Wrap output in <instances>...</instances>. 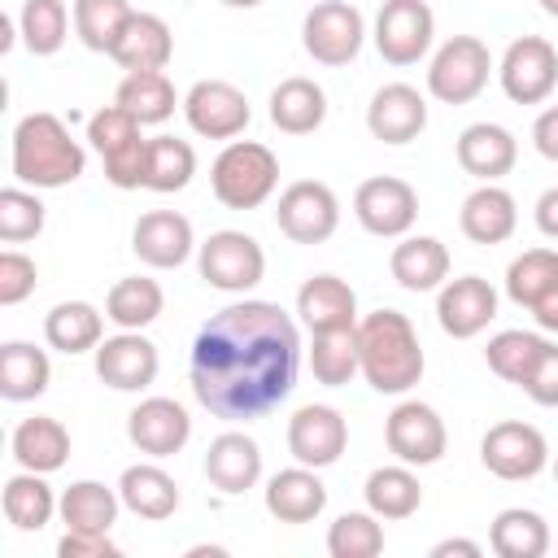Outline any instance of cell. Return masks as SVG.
Segmentation results:
<instances>
[{
	"instance_id": "8d00e7d4",
	"label": "cell",
	"mask_w": 558,
	"mask_h": 558,
	"mask_svg": "<svg viewBox=\"0 0 558 558\" xmlns=\"http://www.w3.org/2000/svg\"><path fill=\"white\" fill-rule=\"evenodd\" d=\"M366 510H375L379 519H410L423 506V484L405 462L392 466H375L366 475Z\"/></svg>"
},
{
	"instance_id": "9a60e30c",
	"label": "cell",
	"mask_w": 558,
	"mask_h": 558,
	"mask_svg": "<svg viewBox=\"0 0 558 558\" xmlns=\"http://www.w3.org/2000/svg\"><path fill=\"white\" fill-rule=\"evenodd\" d=\"M183 118L205 140H235L253 122L248 96L227 78H201L183 96Z\"/></svg>"
},
{
	"instance_id": "8fae6325",
	"label": "cell",
	"mask_w": 558,
	"mask_h": 558,
	"mask_svg": "<svg viewBox=\"0 0 558 558\" xmlns=\"http://www.w3.org/2000/svg\"><path fill=\"white\" fill-rule=\"evenodd\" d=\"M436 39V13L427 0H384L375 13V48L388 65H414Z\"/></svg>"
},
{
	"instance_id": "f546056e",
	"label": "cell",
	"mask_w": 558,
	"mask_h": 558,
	"mask_svg": "<svg viewBox=\"0 0 558 558\" xmlns=\"http://www.w3.org/2000/svg\"><path fill=\"white\" fill-rule=\"evenodd\" d=\"M118 497H122V506H126L131 514L153 519V523H161V519H170V514L179 510V484H174V475L161 471L157 462H135V466H126L122 480H118Z\"/></svg>"
},
{
	"instance_id": "f5cc1de1",
	"label": "cell",
	"mask_w": 558,
	"mask_h": 558,
	"mask_svg": "<svg viewBox=\"0 0 558 558\" xmlns=\"http://www.w3.org/2000/svg\"><path fill=\"white\" fill-rule=\"evenodd\" d=\"M532 218H536L541 235L558 240V187H545V192L536 196V209H532Z\"/></svg>"
},
{
	"instance_id": "4dcf8cb0",
	"label": "cell",
	"mask_w": 558,
	"mask_h": 558,
	"mask_svg": "<svg viewBox=\"0 0 558 558\" xmlns=\"http://www.w3.org/2000/svg\"><path fill=\"white\" fill-rule=\"evenodd\" d=\"M270 122L283 131V135H310L327 122V92L314 83V78H283L275 92H270Z\"/></svg>"
},
{
	"instance_id": "ee69618b",
	"label": "cell",
	"mask_w": 558,
	"mask_h": 558,
	"mask_svg": "<svg viewBox=\"0 0 558 558\" xmlns=\"http://www.w3.org/2000/svg\"><path fill=\"white\" fill-rule=\"evenodd\" d=\"M131 0H74V35L83 39V48L105 52L113 48V39L122 35V26L131 22Z\"/></svg>"
},
{
	"instance_id": "11a10c76",
	"label": "cell",
	"mask_w": 558,
	"mask_h": 558,
	"mask_svg": "<svg viewBox=\"0 0 558 558\" xmlns=\"http://www.w3.org/2000/svg\"><path fill=\"white\" fill-rule=\"evenodd\" d=\"M449 554H462V558H480V541H462V536H449V541H436L432 545V558H449Z\"/></svg>"
},
{
	"instance_id": "ac0fdd59",
	"label": "cell",
	"mask_w": 558,
	"mask_h": 558,
	"mask_svg": "<svg viewBox=\"0 0 558 558\" xmlns=\"http://www.w3.org/2000/svg\"><path fill=\"white\" fill-rule=\"evenodd\" d=\"M157 371H161L157 344L140 331H118L96 344V375L113 392H144L157 379Z\"/></svg>"
},
{
	"instance_id": "ba28073f",
	"label": "cell",
	"mask_w": 558,
	"mask_h": 558,
	"mask_svg": "<svg viewBox=\"0 0 558 558\" xmlns=\"http://www.w3.org/2000/svg\"><path fill=\"white\" fill-rule=\"evenodd\" d=\"M201 279L218 292H248L266 275V253L248 231H214L205 244H196Z\"/></svg>"
},
{
	"instance_id": "d590c367",
	"label": "cell",
	"mask_w": 558,
	"mask_h": 558,
	"mask_svg": "<svg viewBox=\"0 0 558 558\" xmlns=\"http://www.w3.org/2000/svg\"><path fill=\"white\" fill-rule=\"evenodd\" d=\"M488 545L497 558H545L554 536H549V523L536 514V510H523V506H510L493 519L488 527Z\"/></svg>"
},
{
	"instance_id": "c3c4849f",
	"label": "cell",
	"mask_w": 558,
	"mask_h": 558,
	"mask_svg": "<svg viewBox=\"0 0 558 558\" xmlns=\"http://www.w3.org/2000/svg\"><path fill=\"white\" fill-rule=\"evenodd\" d=\"M35 279H39V270L26 253H17V248L0 253V305H22L35 292Z\"/></svg>"
},
{
	"instance_id": "44dd1931",
	"label": "cell",
	"mask_w": 558,
	"mask_h": 558,
	"mask_svg": "<svg viewBox=\"0 0 558 558\" xmlns=\"http://www.w3.org/2000/svg\"><path fill=\"white\" fill-rule=\"evenodd\" d=\"M427 126V100L410 83H384L366 105V131L379 144H410Z\"/></svg>"
},
{
	"instance_id": "836d02e7",
	"label": "cell",
	"mask_w": 558,
	"mask_h": 558,
	"mask_svg": "<svg viewBox=\"0 0 558 558\" xmlns=\"http://www.w3.org/2000/svg\"><path fill=\"white\" fill-rule=\"evenodd\" d=\"M166 310V292L157 279L148 275H126L109 288L105 296V318L118 327V331H144L148 323H157Z\"/></svg>"
},
{
	"instance_id": "9c48e42d",
	"label": "cell",
	"mask_w": 558,
	"mask_h": 558,
	"mask_svg": "<svg viewBox=\"0 0 558 558\" xmlns=\"http://www.w3.org/2000/svg\"><path fill=\"white\" fill-rule=\"evenodd\" d=\"M275 222L292 244H323L340 227V201L327 183L318 179H296L279 192Z\"/></svg>"
},
{
	"instance_id": "f6af8a7d",
	"label": "cell",
	"mask_w": 558,
	"mask_h": 558,
	"mask_svg": "<svg viewBox=\"0 0 558 558\" xmlns=\"http://www.w3.org/2000/svg\"><path fill=\"white\" fill-rule=\"evenodd\" d=\"M541 349H545V336L510 327V331H497V336L488 340L484 362H488V371L501 375L506 384H523V375L532 371V362L541 357Z\"/></svg>"
},
{
	"instance_id": "603a6c76",
	"label": "cell",
	"mask_w": 558,
	"mask_h": 558,
	"mask_svg": "<svg viewBox=\"0 0 558 558\" xmlns=\"http://www.w3.org/2000/svg\"><path fill=\"white\" fill-rule=\"evenodd\" d=\"M296 314L310 331H349L357 327V292L340 275H310L296 292Z\"/></svg>"
},
{
	"instance_id": "7402d4cb",
	"label": "cell",
	"mask_w": 558,
	"mask_h": 558,
	"mask_svg": "<svg viewBox=\"0 0 558 558\" xmlns=\"http://www.w3.org/2000/svg\"><path fill=\"white\" fill-rule=\"evenodd\" d=\"M514 161H519V140L501 122H471L458 135V166L480 183L506 179Z\"/></svg>"
},
{
	"instance_id": "e0dca14e",
	"label": "cell",
	"mask_w": 558,
	"mask_h": 558,
	"mask_svg": "<svg viewBox=\"0 0 558 558\" xmlns=\"http://www.w3.org/2000/svg\"><path fill=\"white\" fill-rule=\"evenodd\" d=\"M497 318V288L480 275H458L436 288V323L453 340L480 336Z\"/></svg>"
},
{
	"instance_id": "74e56055",
	"label": "cell",
	"mask_w": 558,
	"mask_h": 558,
	"mask_svg": "<svg viewBox=\"0 0 558 558\" xmlns=\"http://www.w3.org/2000/svg\"><path fill=\"white\" fill-rule=\"evenodd\" d=\"M113 105H122L140 126H157L174 113L179 96H174V83L166 78V70H144V74H126L118 83Z\"/></svg>"
},
{
	"instance_id": "3957f363",
	"label": "cell",
	"mask_w": 558,
	"mask_h": 558,
	"mask_svg": "<svg viewBox=\"0 0 558 558\" xmlns=\"http://www.w3.org/2000/svg\"><path fill=\"white\" fill-rule=\"evenodd\" d=\"M87 170L83 144L57 113H26L13 126V179L22 187H65Z\"/></svg>"
},
{
	"instance_id": "b9f144b4",
	"label": "cell",
	"mask_w": 558,
	"mask_h": 558,
	"mask_svg": "<svg viewBox=\"0 0 558 558\" xmlns=\"http://www.w3.org/2000/svg\"><path fill=\"white\" fill-rule=\"evenodd\" d=\"M310 371L323 388H344L362 366H357V327L349 331H314L310 344Z\"/></svg>"
},
{
	"instance_id": "816d5d0a",
	"label": "cell",
	"mask_w": 558,
	"mask_h": 558,
	"mask_svg": "<svg viewBox=\"0 0 558 558\" xmlns=\"http://www.w3.org/2000/svg\"><path fill=\"white\" fill-rule=\"evenodd\" d=\"M532 144H536V153H541L545 161H558V105H549V109L536 113V122H532Z\"/></svg>"
},
{
	"instance_id": "bcb514c9",
	"label": "cell",
	"mask_w": 558,
	"mask_h": 558,
	"mask_svg": "<svg viewBox=\"0 0 558 558\" xmlns=\"http://www.w3.org/2000/svg\"><path fill=\"white\" fill-rule=\"evenodd\" d=\"M384 549V527L375 510H349L327 527L331 558H375Z\"/></svg>"
},
{
	"instance_id": "f35d334b",
	"label": "cell",
	"mask_w": 558,
	"mask_h": 558,
	"mask_svg": "<svg viewBox=\"0 0 558 558\" xmlns=\"http://www.w3.org/2000/svg\"><path fill=\"white\" fill-rule=\"evenodd\" d=\"M57 501L61 497H52V488H48V480L39 475V471H17V475H9L4 480V519L17 527V532H39V527H48V519L57 514Z\"/></svg>"
},
{
	"instance_id": "db71d44e",
	"label": "cell",
	"mask_w": 558,
	"mask_h": 558,
	"mask_svg": "<svg viewBox=\"0 0 558 558\" xmlns=\"http://www.w3.org/2000/svg\"><path fill=\"white\" fill-rule=\"evenodd\" d=\"M532 318H536V327H541V331H554V336H558V283H554V288L532 305Z\"/></svg>"
},
{
	"instance_id": "4316f807",
	"label": "cell",
	"mask_w": 558,
	"mask_h": 558,
	"mask_svg": "<svg viewBox=\"0 0 558 558\" xmlns=\"http://www.w3.org/2000/svg\"><path fill=\"white\" fill-rule=\"evenodd\" d=\"M458 227H462V235H466L471 244H501V240H510L514 227H519V205H514V196H510L506 187L480 183V187L462 201Z\"/></svg>"
},
{
	"instance_id": "484cf974",
	"label": "cell",
	"mask_w": 558,
	"mask_h": 558,
	"mask_svg": "<svg viewBox=\"0 0 558 558\" xmlns=\"http://www.w3.org/2000/svg\"><path fill=\"white\" fill-rule=\"evenodd\" d=\"M266 510L279 519V523H310L327 510V484L318 480L314 466H288V471H275L266 480Z\"/></svg>"
},
{
	"instance_id": "ab89813d",
	"label": "cell",
	"mask_w": 558,
	"mask_h": 558,
	"mask_svg": "<svg viewBox=\"0 0 558 558\" xmlns=\"http://www.w3.org/2000/svg\"><path fill=\"white\" fill-rule=\"evenodd\" d=\"M196 174V148L174 135H153L148 140V161H144V187L148 192H183Z\"/></svg>"
},
{
	"instance_id": "52a82bcc",
	"label": "cell",
	"mask_w": 558,
	"mask_h": 558,
	"mask_svg": "<svg viewBox=\"0 0 558 558\" xmlns=\"http://www.w3.org/2000/svg\"><path fill=\"white\" fill-rule=\"evenodd\" d=\"M301 44L318 65H349L366 44V17L349 0H318L301 22Z\"/></svg>"
},
{
	"instance_id": "8992f818",
	"label": "cell",
	"mask_w": 558,
	"mask_h": 558,
	"mask_svg": "<svg viewBox=\"0 0 558 558\" xmlns=\"http://www.w3.org/2000/svg\"><path fill=\"white\" fill-rule=\"evenodd\" d=\"M493 74V52L484 39L475 35H453L436 48L432 65H427V92L440 105H471Z\"/></svg>"
},
{
	"instance_id": "d6a6232c",
	"label": "cell",
	"mask_w": 558,
	"mask_h": 558,
	"mask_svg": "<svg viewBox=\"0 0 558 558\" xmlns=\"http://www.w3.org/2000/svg\"><path fill=\"white\" fill-rule=\"evenodd\" d=\"M118 488L100 484V480H74L61 501H57V514L65 523V532H109L118 523Z\"/></svg>"
},
{
	"instance_id": "2e32d148",
	"label": "cell",
	"mask_w": 558,
	"mask_h": 558,
	"mask_svg": "<svg viewBox=\"0 0 558 558\" xmlns=\"http://www.w3.org/2000/svg\"><path fill=\"white\" fill-rule=\"evenodd\" d=\"M349 449V423L336 405H301L292 418H288V453L301 462V466H331L340 462V453Z\"/></svg>"
},
{
	"instance_id": "4fadbf2b",
	"label": "cell",
	"mask_w": 558,
	"mask_h": 558,
	"mask_svg": "<svg viewBox=\"0 0 558 558\" xmlns=\"http://www.w3.org/2000/svg\"><path fill=\"white\" fill-rule=\"evenodd\" d=\"M480 462L497 475V480H536L545 466H549V445L541 436V427L532 423H519V418H506V423H493L480 440Z\"/></svg>"
},
{
	"instance_id": "7dc6e473",
	"label": "cell",
	"mask_w": 558,
	"mask_h": 558,
	"mask_svg": "<svg viewBox=\"0 0 558 558\" xmlns=\"http://www.w3.org/2000/svg\"><path fill=\"white\" fill-rule=\"evenodd\" d=\"M44 231V201L26 187H4L0 192V240L4 244H26Z\"/></svg>"
},
{
	"instance_id": "f907efd6",
	"label": "cell",
	"mask_w": 558,
	"mask_h": 558,
	"mask_svg": "<svg viewBox=\"0 0 558 558\" xmlns=\"http://www.w3.org/2000/svg\"><path fill=\"white\" fill-rule=\"evenodd\" d=\"M61 558H118V545L109 541V532H65L57 541Z\"/></svg>"
},
{
	"instance_id": "6f0895ef",
	"label": "cell",
	"mask_w": 558,
	"mask_h": 558,
	"mask_svg": "<svg viewBox=\"0 0 558 558\" xmlns=\"http://www.w3.org/2000/svg\"><path fill=\"white\" fill-rule=\"evenodd\" d=\"M536 4H541V9L549 13V17H558V0H536Z\"/></svg>"
},
{
	"instance_id": "5bb4252c",
	"label": "cell",
	"mask_w": 558,
	"mask_h": 558,
	"mask_svg": "<svg viewBox=\"0 0 558 558\" xmlns=\"http://www.w3.org/2000/svg\"><path fill=\"white\" fill-rule=\"evenodd\" d=\"M384 440L388 453L405 466H436L449 449V432L445 418L427 405V401H401L392 405L388 423H384Z\"/></svg>"
},
{
	"instance_id": "7c38bea8",
	"label": "cell",
	"mask_w": 558,
	"mask_h": 558,
	"mask_svg": "<svg viewBox=\"0 0 558 558\" xmlns=\"http://www.w3.org/2000/svg\"><path fill=\"white\" fill-rule=\"evenodd\" d=\"M353 214H357L362 231H371L379 240H401V235H410V227L418 218V192L397 174H375V179L357 183Z\"/></svg>"
},
{
	"instance_id": "5b68a950",
	"label": "cell",
	"mask_w": 558,
	"mask_h": 558,
	"mask_svg": "<svg viewBox=\"0 0 558 558\" xmlns=\"http://www.w3.org/2000/svg\"><path fill=\"white\" fill-rule=\"evenodd\" d=\"M87 140L105 161V179L122 192L144 187V161H148V140L140 135V122L122 105H105L87 118Z\"/></svg>"
},
{
	"instance_id": "ffe728a7",
	"label": "cell",
	"mask_w": 558,
	"mask_h": 558,
	"mask_svg": "<svg viewBox=\"0 0 558 558\" xmlns=\"http://www.w3.org/2000/svg\"><path fill=\"white\" fill-rule=\"evenodd\" d=\"M131 248L144 266L174 270L192 257L196 235H192V222L179 209H148V214H140V222L131 231Z\"/></svg>"
},
{
	"instance_id": "30bf717a",
	"label": "cell",
	"mask_w": 558,
	"mask_h": 558,
	"mask_svg": "<svg viewBox=\"0 0 558 558\" xmlns=\"http://www.w3.org/2000/svg\"><path fill=\"white\" fill-rule=\"evenodd\" d=\"M497 78L514 105H541L558 87V48L545 35H519L501 52Z\"/></svg>"
},
{
	"instance_id": "e575fe53",
	"label": "cell",
	"mask_w": 558,
	"mask_h": 558,
	"mask_svg": "<svg viewBox=\"0 0 558 558\" xmlns=\"http://www.w3.org/2000/svg\"><path fill=\"white\" fill-rule=\"evenodd\" d=\"M52 362L44 349L26 340H4L0 344V397L4 401H35L48 392Z\"/></svg>"
},
{
	"instance_id": "d4e9b609",
	"label": "cell",
	"mask_w": 558,
	"mask_h": 558,
	"mask_svg": "<svg viewBox=\"0 0 558 558\" xmlns=\"http://www.w3.org/2000/svg\"><path fill=\"white\" fill-rule=\"evenodd\" d=\"M109 57L126 70V74H144V70H166L174 57V35L157 13H131V22L122 26V35L113 39Z\"/></svg>"
},
{
	"instance_id": "f1b7e54d",
	"label": "cell",
	"mask_w": 558,
	"mask_h": 558,
	"mask_svg": "<svg viewBox=\"0 0 558 558\" xmlns=\"http://www.w3.org/2000/svg\"><path fill=\"white\" fill-rule=\"evenodd\" d=\"M65 458H70V432H65L61 418L35 414V418H22L13 427V462L17 466L52 475V471L65 466Z\"/></svg>"
},
{
	"instance_id": "cb8c5ba5",
	"label": "cell",
	"mask_w": 558,
	"mask_h": 558,
	"mask_svg": "<svg viewBox=\"0 0 558 558\" xmlns=\"http://www.w3.org/2000/svg\"><path fill=\"white\" fill-rule=\"evenodd\" d=\"M205 475L218 493L235 497V493H248L257 480H262V445L244 432H222L209 440L205 449Z\"/></svg>"
},
{
	"instance_id": "680465c9",
	"label": "cell",
	"mask_w": 558,
	"mask_h": 558,
	"mask_svg": "<svg viewBox=\"0 0 558 558\" xmlns=\"http://www.w3.org/2000/svg\"><path fill=\"white\" fill-rule=\"evenodd\" d=\"M554 480H558V462H554Z\"/></svg>"
},
{
	"instance_id": "7a4b0ae2",
	"label": "cell",
	"mask_w": 558,
	"mask_h": 558,
	"mask_svg": "<svg viewBox=\"0 0 558 558\" xmlns=\"http://www.w3.org/2000/svg\"><path fill=\"white\" fill-rule=\"evenodd\" d=\"M357 366L375 392H388V397L410 392L427 371L414 323L401 310L362 314L357 318Z\"/></svg>"
},
{
	"instance_id": "681fc988",
	"label": "cell",
	"mask_w": 558,
	"mask_h": 558,
	"mask_svg": "<svg viewBox=\"0 0 558 558\" xmlns=\"http://www.w3.org/2000/svg\"><path fill=\"white\" fill-rule=\"evenodd\" d=\"M536 405H545V410H558V344L554 340H545V349H541V357L532 362V371L523 375V384H519Z\"/></svg>"
},
{
	"instance_id": "9f6ffc18",
	"label": "cell",
	"mask_w": 558,
	"mask_h": 558,
	"mask_svg": "<svg viewBox=\"0 0 558 558\" xmlns=\"http://www.w3.org/2000/svg\"><path fill=\"white\" fill-rule=\"evenodd\" d=\"M222 4H227V9H257L262 0H222Z\"/></svg>"
},
{
	"instance_id": "7bdbcfd3",
	"label": "cell",
	"mask_w": 558,
	"mask_h": 558,
	"mask_svg": "<svg viewBox=\"0 0 558 558\" xmlns=\"http://www.w3.org/2000/svg\"><path fill=\"white\" fill-rule=\"evenodd\" d=\"M558 283V248H527L506 266V296L519 310H532Z\"/></svg>"
},
{
	"instance_id": "1f68e13d",
	"label": "cell",
	"mask_w": 558,
	"mask_h": 558,
	"mask_svg": "<svg viewBox=\"0 0 558 558\" xmlns=\"http://www.w3.org/2000/svg\"><path fill=\"white\" fill-rule=\"evenodd\" d=\"M44 340L57 353H96L105 340V314L92 301H61L44 314Z\"/></svg>"
},
{
	"instance_id": "6da1fadb",
	"label": "cell",
	"mask_w": 558,
	"mask_h": 558,
	"mask_svg": "<svg viewBox=\"0 0 558 558\" xmlns=\"http://www.w3.org/2000/svg\"><path fill=\"white\" fill-rule=\"evenodd\" d=\"M301 331L275 301H235L218 310L192 340L187 375L196 401L227 423L270 414L296 388Z\"/></svg>"
},
{
	"instance_id": "277c9868",
	"label": "cell",
	"mask_w": 558,
	"mask_h": 558,
	"mask_svg": "<svg viewBox=\"0 0 558 558\" xmlns=\"http://www.w3.org/2000/svg\"><path fill=\"white\" fill-rule=\"evenodd\" d=\"M209 187L227 209H257L279 187V157L257 140H227L209 166Z\"/></svg>"
},
{
	"instance_id": "d6986e66",
	"label": "cell",
	"mask_w": 558,
	"mask_h": 558,
	"mask_svg": "<svg viewBox=\"0 0 558 558\" xmlns=\"http://www.w3.org/2000/svg\"><path fill=\"white\" fill-rule=\"evenodd\" d=\"M126 436L148 458H170L192 440V418L174 397H144L126 414Z\"/></svg>"
},
{
	"instance_id": "83f0119b",
	"label": "cell",
	"mask_w": 558,
	"mask_h": 558,
	"mask_svg": "<svg viewBox=\"0 0 558 558\" xmlns=\"http://www.w3.org/2000/svg\"><path fill=\"white\" fill-rule=\"evenodd\" d=\"M388 270L405 292H436L449 279V248L436 235H401Z\"/></svg>"
},
{
	"instance_id": "60d3db41",
	"label": "cell",
	"mask_w": 558,
	"mask_h": 558,
	"mask_svg": "<svg viewBox=\"0 0 558 558\" xmlns=\"http://www.w3.org/2000/svg\"><path fill=\"white\" fill-rule=\"evenodd\" d=\"M17 31H22L26 52H35V57L61 52L65 39H70V9H65V0H26L22 13H17Z\"/></svg>"
}]
</instances>
